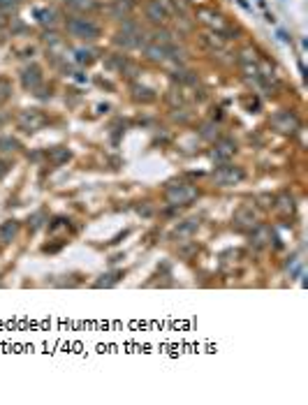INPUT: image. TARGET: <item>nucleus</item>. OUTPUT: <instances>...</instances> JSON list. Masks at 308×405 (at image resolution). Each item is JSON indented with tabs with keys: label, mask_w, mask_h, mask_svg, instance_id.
Returning <instances> with one entry per match:
<instances>
[{
	"label": "nucleus",
	"mask_w": 308,
	"mask_h": 405,
	"mask_svg": "<svg viewBox=\"0 0 308 405\" xmlns=\"http://www.w3.org/2000/svg\"><path fill=\"white\" fill-rule=\"evenodd\" d=\"M193 199H197V188L188 183H174L167 188V202L174 204V206H186Z\"/></svg>",
	"instance_id": "f257e3e1"
},
{
	"label": "nucleus",
	"mask_w": 308,
	"mask_h": 405,
	"mask_svg": "<svg viewBox=\"0 0 308 405\" xmlns=\"http://www.w3.org/2000/svg\"><path fill=\"white\" fill-rule=\"evenodd\" d=\"M243 169L236 167V164H222L213 172V183L216 185H234L243 181Z\"/></svg>",
	"instance_id": "f03ea898"
},
{
	"label": "nucleus",
	"mask_w": 308,
	"mask_h": 405,
	"mask_svg": "<svg viewBox=\"0 0 308 405\" xmlns=\"http://www.w3.org/2000/svg\"><path fill=\"white\" fill-rule=\"evenodd\" d=\"M68 30L79 39H93V37H97V33H100V28L88 19H72L68 24Z\"/></svg>",
	"instance_id": "7ed1b4c3"
},
{
	"label": "nucleus",
	"mask_w": 308,
	"mask_h": 405,
	"mask_svg": "<svg viewBox=\"0 0 308 405\" xmlns=\"http://www.w3.org/2000/svg\"><path fill=\"white\" fill-rule=\"evenodd\" d=\"M271 125L278 132H283V135H292L299 127V121H297V116L290 114V111H280V114H276L274 118H271Z\"/></svg>",
	"instance_id": "20e7f679"
},
{
	"label": "nucleus",
	"mask_w": 308,
	"mask_h": 405,
	"mask_svg": "<svg viewBox=\"0 0 308 405\" xmlns=\"http://www.w3.org/2000/svg\"><path fill=\"white\" fill-rule=\"evenodd\" d=\"M19 125L24 127L26 132H35L44 125V116L39 114V111H26V114H21Z\"/></svg>",
	"instance_id": "39448f33"
},
{
	"label": "nucleus",
	"mask_w": 308,
	"mask_h": 405,
	"mask_svg": "<svg viewBox=\"0 0 308 405\" xmlns=\"http://www.w3.org/2000/svg\"><path fill=\"white\" fill-rule=\"evenodd\" d=\"M16 234H19V222L16 220H5L3 225H0V241L3 243L14 241Z\"/></svg>",
	"instance_id": "423d86ee"
},
{
	"label": "nucleus",
	"mask_w": 308,
	"mask_h": 405,
	"mask_svg": "<svg viewBox=\"0 0 308 405\" xmlns=\"http://www.w3.org/2000/svg\"><path fill=\"white\" fill-rule=\"evenodd\" d=\"M236 151V146L232 144V141H222L220 146H218L216 151H213V160H218V162H225L227 158H232Z\"/></svg>",
	"instance_id": "0eeeda50"
},
{
	"label": "nucleus",
	"mask_w": 308,
	"mask_h": 405,
	"mask_svg": "<svg viewBox=\"0 0 308 405\" xmlns=\"http://www.w3.org/2000/svg\"><path fill=\"white\" fill-rule=\"evenodd\" d=\"M271 241V229L269 227H257L255 231H253V243H255V246H266V243Z\"/></svg>",
	"instance_id": "6e6552de"
},
{
	"label": "nucleus",
	"mask_w": 308,
	"mask_h": 405,
	"mask_svg": "<svg viewBox=\"0 0 308 405\" xmlns=\"http://www.w3.org/2000/svg\"><path fill=\"white\" fill-rule=\"evenodd\" d=\"M236 222L243 227L255 225V213H253V208H241V211L236 213Z\"/></svg>",
	"instance_id": "1a4fd4ad"
},
{
	"label": "nucleus",
	"mask_w": 308,
	"mask_h": 405,
	"mask_svg": "<svg viewBox=\"0 0 308 405\" xmlns=\"http://www.w3.org/2000/svg\"><path fill=\"white\" fill-rule=\"evenodd\" d=\"M39 79H42V77H39V70H37V68L28 70V72L24 74V83H26V86H30V88H35V86H37V83H39Z\"/></svg>",
	"instance_id": "9d476101"
},
{
	"label": "nucleus",
	"mask_w": 308,
	"mask_h": 405,
	"mask_svg": "<svg viewBox=\"0 0 308 405\" xmlns=\"http://www.w3.org/2000/svg\"><path fill=\"white\" fill-rule=\"evenodd\" d=\"M197 227H199V222H197V220H188L183 227H178V229H176V237H178V239L188 237V234H193V231L197 229Z\"/></svg>",
	"instance_id": "9b49d317"
},
{
	"label": "nucleus",
	"mask_w": 308,
	"mask_h": 405,
	"mask_svg": "<svg viewBox=\"0 0 308 405\" xmlns=\"http://www.w3.org/2000/svg\"><path fill=\"white\" fill-rule=\"evenodd\" d=\"M149 16L153 21H165V10L160 7V3H151V5H149Z\"/></svg>",
	"instance_id": "f8f14e48"
},
{
	"label": "nucleus",
	"mask_w": 308,
	"mask_h": 405,
	"mask_svg": "<svg viewBox=\"0 0 308 405\" xmlns=\"http://www.w3.org/2000/svg\"><path fill=\"white\" fill-rule=\"evenodd\" d=\"M278 211H280V213H292V211H294V202H292V197H288V195L278 197Z\"/></svg>",
	"instance_id": "ddd939ff"
},
{
	"label": "nucleus",
	"mask_w": 308,
	"mask_h": 405,
	"mask_svg": "<svg viewBox=\"0 0 308 405\" xmlns=\"http://www.w3.org/2000/svg\"><path fill=\"white\" fill-rule=\"evenodd\" d=\"M51 160H53L56 164L68 162V160H70V151H68V148H56V151L51 153Z\"/></svg>",
	"instance_id": "4468645a"
},
{
	"label": "nucleus",
	"mask_w": 308,
	"mask_h": 405,
	"mask_svg": "<svg viewBox=\"0 0 308 405\" xmlns=\"http://www.w3.org/2000/svg\"><path fill=\"white\" fill-rule=\"evenodd\" d=\"M0 148L7 151V153H12V151L19 148V144H16L14 139H10V137H0Z\"/></svg>",
	"instance_id": "2eb2a0df"
},
{
	"label": "nucleus",
	"mask_w": 308,
	"mask_h": 405,
	"mask_svg": "<svg viewBox=\"0 0 308 405\" xmlns=\"http://www.w3.org/2000/svg\"><path fill=\"white\" fill-rule=\"evenodd\" d=\"M7 97H10V86H7V81H0V102Z\"/></svg>",
	"instance_id": "dca6fc26"
},
{
	"label": "nucleus",
	"mask_w": 308,
	"mask_h": 405,
	"mask_svg": "<svg viewBox=\"0 0 308 405\" xmlns=\"http://www.w3.org/2000/svg\"><path fill=\"white\" fill-rule=\"evenodd\" d=\"M16 5H19V0H0V7H5V10L16 7Z\"/></svg>",
	"instance_id": "f3484780"
},
{
	"label": "nucleus",
	"mask_w": 308,
	"mask_h": 405,
	"mask_svg": "<svg viewBox=\"0 0 308 405\" xmlns=\"http://www.w3.org/2000/svg\"><path fill=\"white\" fill-rule=\"evenodd\" d=\"M7 174V164L3 162V160H0V179H3V176H5Z\"/></svg>",
	"instance_id": "a211bd4d"
}]
</instances>
